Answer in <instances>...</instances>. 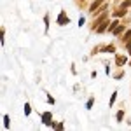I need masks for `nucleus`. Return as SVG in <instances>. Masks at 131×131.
<instances>
[{
  "label": "nucleus",
  "instance_id": "f257e3e1",
  "mask_svg": "<svg viewBox=\"0 0 131 131\" xmlns=\"http://www.w3.org/2000/svg\"><path fill=\"white\" fill-rule=\"evenodd\" d=\"M68 23H70V19H68L67 12H65V10H61V12H60V16H58V25L65 26V25H68Z\"/></svg>",
  "mask_w": 131,
  "mask_h": 131
},
{
  "label": "nucleus",
  "instance_id": "f03ea898",
  "mask_svg": "<svg viewBox=\"0 0 131 131\" xmlns=\"http://www.w3.org/2000/svg\"><path fill=\"white\" fill-rule=\"evenodd\" d=\"M107 28H108V19H103V21H100V25L96 26V31L101 33V31H105Z\"/></svg>",
  "mask_w": 131,
  "mask_h": 131
},
{
  "label": "nucleus",
  "instance_id": "7ed1b4c3",
  "mask_svg": "<svg viewBox=\"0 0 131 131\" xmlns=\"http://www.w3.org/2000/svg\"><path fill=\"white\" fill-rule=\"evenodd\" d=\"M42 121L46 122L47 126H54V124L51 122V112H44V114H42Z\"/></svg>",
  "mask_w": 131,
  "mask_h": 131
},
{
  "label": "nucleus",
  "instance_id": "20e7f679",
  "mask_svg": "<svg viewBox=\"0 0 131 131\" xmlns=\"http://www.w3.org/2000/svg\"><path fill=\"white\" fill-rule=\"evenodd\" d=\"M101 5V0H94V2H93V4H91V12H93V14H94V12H96V10H98V7H100Z\"/></svg>",
  "mask_w": 131,
  "mask_h": 131
},
{
  "label": "nucleus",
  "instance_id": "39448f33",
  "mask_svg": "<svg viewBox=\"0 0 131 131\" xmlns=\"http://www.w3.org/2000/svg\"><path fill=\"white\" fill-rule=\"evenodd\" d=\"M115 63H117V67H122L126 63V58L124 56H115Z\"/></svg>",
  "mask_w": 131,
  "mask_h": 131
},
{
  "label": "nucleus",
  "instance_id": "423d86ee",
  "mask_svg": "<svg viewBox=\"0 0 131 131\" xmlns=\"http://www.w3.org/2000/svg\"><path fill=\"white\" fill-rule=\"evenodd\" d=\"M119 25H121V23H119L117 19H115V21H112L110 25H108V31H114L115 28H117V26H119Z\"/></svg>",
  "mask_w": 131,
  "mask_h": 131
},
{
  "label": "nucleus",
  "instance_id": "0eeeda50",
  "mask_svg": "<svg viewBox=\"0 0 131 131\" xmlns=\"http://www.w3.org/2000/svg\"><path fill=\"white\" fill-rule=\"evenodd\" d=\"M121 40L122 42H129L131 40V30H128L126 33H124V37H121Z\"/></svg>",
  "mask_w": 131,
  "mask_h": 131
},
{
  "label": "nucleus",
  "instance_id": "6e6552de",
  "mask_svg": "<svg viewBox=\"0 0 131 131\" xmlns=\"http://www.w3.org/2000/svg\"><path fill=\"white\" fill-rule=\"evenodd\" d=\"M124 14H126V9H119V10H115V12H114V16H115V18H121V16H124Z\"/></svg>",
  "mask_w": 131,
  "mask_h": 131
},
{
  "label": "nucleus",
  "instance_id": "1a4fd4ad",
  "mask_svg": "<svg viewBox=\"0 0 131 131\" xmlns=\"http://www.w3.org/2000/svg\"><path fill=\"white\" fill-rule=\"evenodd\" d=\"M122 31H124V25H119V26L114 30V35H121Z\"/></svg>",
  "mask_w": 131,
  "mask_h": 131
},
{
  "label": "nucleus",
  "instance_id": "9d476101",
  "mask_svg": "<svg viewBox=\"0 0 131 131\" xmlns=\"http://www.w3.org/2000/svg\"><path fill=\"white\" fill-rule=\"evenodd\" d=\"M115 119H117V122H122V119H124V110H119V112H117Z\"/></svg>",
  "mask_w": 131,
  "mask_h": 131
},
{
  "label": "nucleus",
  "instance_id": "9b49d317",
  "mask_svg": "<svg viewBox=\"0 0 131 131\" xmlns=\"http://www.w3.org/2000/svg\"><path fill=\"white\" fill-rule=\"evenodd\" d=\"M103 51H105V52H114V51H115V47H114V46H105V47H103Z\"/></svg>",
  "mask_w": 131,
  "mask_h": 131
},
{
  "label": "nucleus",
  "instance_id": "f8f14e48",
  "mask_svg": "<svg viewBox=\"0 0 131 131\" xmlns=\"http://www.w3.org/2000/svg\"><path fill=\"white\" fill-rule=\"evenodd\" d=\"M121 7H122V9H126V7H131V0H124Z\"/></svg>",
  "mask_w": 131,
  "mask_h": 131
},
{
  "label": "nucleus",
  "instance_id": "ddd939ff",
  "mask_svg": "<svg viewBox=\"0 0 131 131\" xmlns=\"http://www.w3.org/2000/svg\"><path fill=\"white\" fill-rule=\"evenodd\" d=\"M115 98H117V91H115V93H112V98H110V105H114V101H115Z\"/></svg>",
  "mask_w": 131,
  "mask_h": 131
},
{
  "label": "nucleus",
  "instance_id": "4468645a",
  "mask_svg": "<svg viewBox=\"0 0 131 131\" xmlns=\"http://www.w3.org/2000/svg\"><path fill=\"white\" fill-rule=\"evenodd\" d=\"M122 75H124V72H117V73H115V79H117V81H119V79H121Z\"/></svg>",
  "mask_w": 131,
  "mask_h": 131
},
{
  "label": "nucleus",
  "instance_id": "2eb2a0df",
  "mask_svg": "<svg viewBox=\"0 0 131 131\" xmlns=\"http://www.w3.org/2000/svg\"><path fill=\"white\" fill-rule=\"evenodd\" d=\"M25 114H26V115H28V114H30V105H28V103H26V105H25Z\"/></svg>",
  "mask_w": 131,
  "mask_h": 131
},
{
  "label": "nucleus",
  "instance_id": "dca6fc26",
  "mask_svg": "<svg viewBox=\"0 0 131 131\" xmlns=\"http://www.w3.org/2000/svg\"><path fill=\"white\" fill-rule=\"evenodd\" d=\"M128 51H129V54H131V40L128 42Z\"/></svg>",
  "mask_w": 131,
  "mask_h": 131
}]
</instances>
